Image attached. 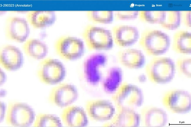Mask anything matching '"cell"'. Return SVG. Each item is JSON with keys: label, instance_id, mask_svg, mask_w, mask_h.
<instances>
[{"label": "cell", "instance_id": "cell-1", "mask_svg": "<svg viewBox=\"0 0 191 127\" xmlns=\"http://www.w3.org/2000/svg\"><path fill=\"white\" fill-rule=\"evenodd\" d=\"M117 110H134L141 106L143 96L142 90L134 85L127 83H122L112 96Z\"/></svg>", "mask_w": 191, "mask_h": 127}, {"label": "cell", "instance_id": "cell-2", "mask_svg": "<svg viewBox=\"0 0 191 127\" xmlns=\"http://www.w3.org/2000/svg\"><path fill=\"white\" fill-rule=\"evenodd\" d=\"M139 43L148 55L156 56L167 51L170 40L167 34L161 31L147 29L142 33Z\"/></svg>", "mask_w": 191, "mask_h": 127}, {"label": "cell", "instance_id": "cell-3", "mask_svg": "<svg viewBox=\"0 0 191 127\" xmlns=\"http://www.w3.org/2000/svg\"><path fill=\"white\" fill-rule=\"evenodd\" d=\"M146 73L150 79L157 83L170 82L174 77L175 66L173 61L166 57L153 58L145 67Z\"/></svg>", "mask_w": 191, "mask_h": 127}, {"label": "cell", "instance_id": "cell-4", "mask_svg": "<svg viewBox=\"0 0 191 127\" xmlns=\"http://www.w3.org/2000/svg\"><path fill=\"white\" fill-rule=\"evenodd\" d=\"M82 36L90 50H108L113 46L112 32L103 28L88 25L83 31Z\"/></svg>", "mask_w": 191, "mask_h": 127}, {"label": "cell", "instance_id": "cell-5", "mask_svg": "<svg viewBox=\"0 0 191 127\" xmlns=\"http://www.w3.org/2000/svg\"><path fill=\"white\" fill-rule=\"evenodd\" d=\"M37 74L40 80L47 84H55L61 82L66 75V70L60 61L47 58L39 63Z\"/></svg>", "mask_w": 191, "mask_h": 127}, {"label": "cell", "instance_id": "cell-6", "mask_svg": "<svg viewBox=\"0 0 191 127\" xmlns=\"http://www.w3.org/2000/svg\"><path fill=\"white\" fill-rule=\"evenodd\" d=\"M35 113L32 108L25 103L17 102L8 104L5 119L8 124L18 126H28L33 122Z\"/></svg>", "mask_w": 191, "mask_h": 127}, {"label": "cell", "instance_id": "cell-7", "mask_svg": "<svg viewBox=\"0 0 191 127\" xmlns=\"http://www.w3.org/2000/svg\"><path fill=\"white\" fill-rule=\"evenodd\" d=\"M107 62V56L103 53H95L88 57L83 65V74L86 81L93 85L100 82L103 78L102 69Z\"/></svg>", "mask_w": 191, "mask_h": 127}, {"label": "cell", "instance_id": "cell-8", "mask_svg": "<svg viewBox=\"0 0 191 127\" xmlns=\"http://www.w3.org/2000/svg\"><path fill=\"white\" fill-rule=\"evenodd\" d=\"M57 54L66 60H72L82 56L84 52V45L81 39L69 36L59 38L55 44Z\"/></svg>", "mask_w": 191, "mask_h": 127}, {"label": "cell", "instance_id": "cell-9", "mask_svg": "<svg viewBox=\"0 0 191 127\" xmlns=\"http://www.w3.org/2000/svg\"><path fill=\"white\" fill-rule=\"evenodd\" d=\"M162 101L164 106L174 113H184L191 110V95L185 91H169L165 94Z\"/></svg>", "mask_w": 191, "mask_h": 127}, {"label": "cell", "instance_id": "cell-10", "mask_svg": "<svg viewBox=\"0 0 191 127\" xmlns=\"http://www.w3.org/2000/svg\"><path fill=\"white\" fill-rule=\"evenodd\" d=\"M4 29L7 38L20 42L26 41L30 33L26 20L15 16L8 17L6 19Z\"/></svg>", "mask_w": 191, "mask_h": 127}, {"label": "cell", "instance_id": "cell-11", "mask_svg": "<svg viewBox=\"0 0 191 127\" xmlns=\"http://www.w3.org/2000/svg\"><path fill=\"white\" fill-rule=\"evenodd\" d=\"M78 96L77 90L74 86L68 84H61L52 89L49 99L53 104L64 107L73 103Z\"/></svg>", "mask_w": 191, "mask_h": 127}, {"label": "cell", "instance_id": "cell-12", "mask_svg": "<svg viewBox=\"0 0 191 127\" xmlns=\"http://www.w3.org/2000/svg\"><path fill=\"white\" fill-rule=\"evenodd\" d=\"M86 108L89 117L95 121L111 120L115 113V108L112 104L104 100L89 101L86 104Z\"/></svg>", "mask_w": 191, "mask_h": 127}, {"label": "cell", "instance_id": "cell-13", "mask_svg": "<svg viewBox=\"0 0 191 127\" xmlns=\"http://www.w3.org/2000/svg\"><path fill=\"white\" fill-rule=\"evenodd\" d=\"M0 62L6 69L9 70H17L23 63V56L21 51L15 46L6 45L0 48Z\"/></svg>", "mask_w": 191, "mask_h": 127}, {"label": "cell", "instance_id": "cell-14", "mask_svg": "<svg viewBox=\"0 0 191 127\" xmlns=\"http://www.w3.org/2000/svg\"><path fill=\"white\" fill-rule=\"evenodd\" d=\"M112 33L113 41L118 45L125 47L134 44L138 40L139 32L135 27L128 25H118L114 26Z\"/></svg>", "mask_w": 191, "mask_h": 127}, {"label": "cell", "instance_id": "cell-15", "mask_svg": "<svg viewBox=\"0 0 191 127\" xmlns=\"http://www.w3.org/2000/svg\"><path fill=\"white\" fill-rule=\"evenodd\" d=\"M140 120L146 127H162L165 126L167 121V116L163 110L153 106H146L142 109Z\"/></svg>", "mask_w": 191, "mask_h": 127}, {"label": "cell", "instance_id": "cell-16", "mask_svg": "<svg viewBox=\"0 0 191 127\" xmlns=\"http://www.w3.org/2000/svg\"><path fill=\"white\" fill-rule=\"evenodd\" d=\"M61 117L64 123L71 127H82L87 125L88 119L84 110L81 107L69 106L63 110Z\"/></svg>", "mask_w": 191, "mask_h": 127}, {"label": "cell", "instance_id": "cell-17", "mask_svg": "<svg viewBox=\"0 0 191 127\" xmlns=\"http://www.w3.org/2000/svg\"><path fill=\"white\" fill-rule=\"evenodd\" d=\"M117 56L120 63L130 68L142 67L145 62V57L142 52L139 50L128 48L118 51Z\"/></svg>", "mask_w": 191, "mask_h": 127}, {"label": "cell", "instance_id": "cell-18", "mask_svg": "<svg viewBox=\"0 0 191 127\" xmlns=\"http://www.w3.org/2000/svg\"><path fill=\"white\" fill-rule=\"evenodd\" d=\"M29 23L34 28L46 27L53 24L56 20V15L53 11H32L26 14Z\"/></svg>", "mask_w": 191, "mask_h": 127}, {"label": "cell", "instance_id": "cell-19", "mask_svg": "<svg viewBox=\"0 0 191 127\" xmlns=\"http://www.w3.org/2000/svg\"><path fill=\"white\" fill-rule=\"evenodd\" d=\"M140 115L134 110L121 109L111 120L113 126L117 127H137L140 122Z\"/></svg>", "mask_w": 191, "mask_h": 127}, {"label": "cell", "instance_id": "cell-20", "mask_svg": "<svg viewBox=\"0 0 191 127\" xmlns=\"http://www.w3.org/2000/svg\"><path fill=\"white\" fill-rule=\"evenodd\" d=\"M122 79L123 72L120 68L117 67H110L101 81L102 88L108 93L115 92L122 84Z\"/></svg>", "mask_w": 191, "mask_h": 127}, {"label": "cell", "instance_id": "cell-21", "mask_svg": "<svg viewBox=\"0 0 191 127\" xmlns=\"http://www.w3.org/2000/svg\"><path fill=\"white\" fill-rule=\"evenodd\" d=\"M22 48L27 55L36 59L43 58L48 52L47 45L42 42L34 39L27 40L23 44Z\"/></svg>", "mask_w": 191, "mask_h": 127}, {"label": "cell", "instance_id": "cell-22", "mask_svg": "<svg viewBox=\"0 0 191 127\" xmlns=\"http://www.w3.org/2000/svg\"><path fill=\"white\" fill-rule=\"evenodd\" d=\"M191 33L183 31L176 33L173 36L172 48L176 52L182 54L191 53Z\"/></svg>", "mask_w": 191, "mask_h": 127}, {"label": "cell", "instance_id": "cell-23", "mask_svg": "<svg viewBox=\"0 0 191 127\" xmlns=\"http://www.w3.org/2000/svg\"><path fill=\"white\" fill-rule=\"evenodd\" d=\"M165 16L160 25L163 28L170 30H175L180 26L181 12L179 11H164Z\"/></svg>", "mask_w": 191, "mask_h": 127}, {"label": "cell", "instance_id": "cell-24", "mask_svg": "<svg viewBox=\"0 0 191 127\" xmlns=\"http://www.w3.org/2000/svg\"><path fill=\"white\" fill-rule=\"evenodd\" d=\"M86 13L89 20L95 23H110L113 20L112 11H88Z\"/></svg>", "mask_w": 191, "mask_h": 127}, {"label": "cell", "instance_id": "cell-25", "mask_svg": "<svg viewBox=\"0 0 191 127\" xmlns=\"http://www.w3.org/2000/svg\"><path fill=\"white\" fill-rule=\"evenodd\" d=\"M35 127H59L62 124L60 119L51 114H40L36 116L34 124Z\"/></svg>", "mask_w": 191, "mask_h": 127}, {"label": "cell", "instance_id": "cell-26", "mask_svg": "<svg viewBox=\"0 0 191 127\" xmlns=\"http://www.w3.org/2000/svg\"><path fill=\"white\" fill-rule=\"evenodd\" d=\"M140 18L142 21L150 23L160 24L165 16L164 11H140Z\"/></svg>", "mask_w": 191, "mask_h": 127}, {"label": "cell", "instance_id": "cell-27", "mask_svg": "<svg viewBox=\"0 0 191 127\" xmlns=\"http://www.w3.org/2000/svg\"><path fill=\"white\" fill-rule=\"evenodd\" d=\"M177 66L179 72L187 77L191 78V58H182L177 61Z\"/></svg>", "mask_w": 191, "mask_h": 127}, {"label": "cell", "instance_id": "cell-28", "mask_svg": "<svg viewBox=\"0 0 191 127\" xmlns=\"http://www.w3.org/2000/svg\"><path fill=\"white\" fill-rule=\"evenodd\" d=\"M138 11H116L115 17L119 20H130L136 18L139 15Z\"/></svg>", "mask_w": 191, "mask_h": 127}, {"label": "cell", "instance_id": "cell-29", "mask_svg": "<svg viewBox=\"0 0 191 127\" xmlns=\"http://www.w3.org/2000/svg\"><path fill=\"white\" fill-rule=\"evenodd\" d=\"M181 17L184 24L186 26L191 27V11H183L181 12Z\"/></svg>", "mask_w": 191, "mask_h": 127}, {"label": "cell", "instance_id": "cell-30", "mask_svg": "<svg viewBox=\"0 0 191 127\" xmlns=\"http://www.w3.org/2000/svg\"><path fill=\"white\" fill-rule=\"evenodd\" d=\"M5 104L3 103H0V122L4 119L6 110Z\"/></svg>", "mask_w": 191, "mask_h": 127}, {"label": "cell", "instance_id": "cell-31", "mask_svg": "<svg viewBox=\"0 0 191 127\" xmlns=\"http://www.w3.org/2000/svg\"><path fill=\"white\" fill-rule=\"evenodd\" d=\"M0 72V83L1 84L3 83L5 81L6 76L5 73L2 71L1 70Z\"/></svg>", "mask_w": 191, "mask_h": 127}, {"label": "cell", "instance_id": "cell-32", "mask_svg": "<svg viewBox=\"0 0 191 127\" xmlns=\"http://www.w3.org/2000/svg\"><path fill=\"white\" fill-rule=\"evenodd\" d=\"M139 81L140 82H145L146 79V76L144 75H140L138 78Z\"/></svg>", "mask_w": 191, "mask_h": 127}]
</instances>
